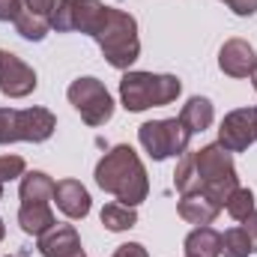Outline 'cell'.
Masks as SVG:
<instances>
[{
	"mask_svg": "<svg viewBox=\"0 0 257 257\" xmlns=\"http://www.w3.org/2000/svg\"><path fill=\"white\" fill-rule=\"evenodd\" d=\"M57 117L48 108H0V144H15V141H27V144H42L54 135Z\"/></svg>",
	"mask_w": 257,
	"mask_h": 257,
	"instance_id": "obj_5",
	"label": "cell"
},
{
	"mask_svg": "<svg viewBox=\"0 0 257 257\" xmlns=\"http://www.w3.org/2000/svg\"><path fill=\"white\" fill-rule=\"evenodd\" d=\"M221 254L224 257H248L251 254V245H248V236H245L242 227H230L221 236Z\"/></svg>",
	"mask_w": 257,
	"mask_h": 257,
	"instance_id": "obj_22",
	"label": "cell"
},
{
	"mask_svg": "<svg viewBox=\"0 0 257 257\" xmlns=\"http://www.w3.org/2000/svg\"><path fill=\"white\" fill-rule=\"evenodd\" d=\"M39 251H42V257H87L81 248L78 230L72 224H54L48 233H42Z\"/></svg>",
	"mask_w": 257,
	"mask_h": 257,
	"instance_id": "obj_12",
	"label": "cell"
},
{
	"mask_svg": "<svg viewBox=\"0 0 257 257\" xmlns=\"http://www.w3.org/2000/svg\"><path fill=\"white\" fill-rule=\"evenodd\" d=\"M3 236H6V227H3V221H0V242H3Z\"/></svg>",
	"mask_w": 257,
	"mask_h": 257,
	"instance_id": "obj_29",
	"label": "cell"
},
{
	"mask_svg": "<svg viewBox=\"0 0 257 257\" xmlns=\"http://www.w3.org/2000/svg\"><path fill=\"white\" fill-rule=\"evenodd\" d=\"M174 186L180 194H206L224 209L227 197L239 189V177L230 153L221 144H209V147H200L197 153H183V162L177 165V174H174Z\"/></svg>",
	"mask_w": 257,
	"mask_h": 257,
	"instance_id": "obj_1",
	"label": "cell"
},
{
	"mask_svg": "<svg viewBox=\"0 0 257 257\" xmlns=\"http://www.w3.org/2000/svg\"><path fill=\"white\" fill-rule=\"evenodd\" d=\"M21 9H24L21 0H0V21H15Z\"/></svg>",
	"mask_w": 257,
	"mask_h": 257,
	"instance_id": "obj_25",
	"label": "cell"
},
{
	"mask_svg": "<svg viewBox=\"0 0 257 257\" xmlns=\"http://www.w3.org/2000/svg\"><path fill=\"white\" fill-rule=\"evenodd\" d=\"M18 224H21V230L27 233V236H42V233H48L54 224H57V218H54V212H51V206L45 203V200H36V203H21V209H18Z\"/></svg>",
	"mask_w": 257,
	"mask_h": 257,
	"instance_id": "obj_15",
	"label": "cell"
},
{
	"mask_svg": "<svg viewBox=\"0 0 257 257\" xmlns=\"http://www.w3.org/2000/svg\"><path fill=\"white\" fill-rule=\"evenodd\" d=\"M183 93V81L177 75H156V72H126L120 78V102L126 111H147L177 102Z\"/></svg>",
	"mask_w": 257,
	"mask_h": 257,
	"instance_id": "obj_3",
	"label": "cell"
},
{
	"mask_svg": "<svg viewBox=\"0 0 257 257\" xmlns=\"http://www.w3.org/2000/svg\"><path fill=\"white\" fill-rule=\"evenodd\" d=\"M96 186L102 192L114 194L126 206L144 203L147 192H150L147 168L128 144H120V147H114L111 153L102 156V162L96 165Z\"/></svg>",
	"mask_w": 257,
	"mask_h": 257,
	"instance_id": "obj_2",
	"label": "cell"
},
{
	"mask_svg": "<svg viewBox=\"0 0 257 257\" xmlns=\"http://www.w3.org/2000/svg\"><path fill=\"white\" fill-rule=\"evenodd\" d=\"M54 203L66 218H87L90 215V192L78 180H60L54 186Z\"/></svg>",
	"mask_w": 257,
	"mask_h": 257,
	"instance_id": "obj_13",
	"label": "cell"
},
{
	"mask_svg": "<svg viewBox=\"0 0 257 257\" xmlns=\"http://www.w3.org/2000/svg\"><path fill=\"white\" fill-rule=\"evenodd\" d=\"M54 180L42 171H30L21 177V203H36V200H54Z\"/></svg>",
	"mask_w": 257,
	"mask_h": 257,
	"instance_id": "obj_18",
	"label": "cell"
},
{
	"mask_svg": "<svg viewBox=\"0 0 257 257\" xmlns=\"http://www.w3.org/2000/svg\"><path fill=\"white\" fill-rule=\"evenodd\" d=\"M242 230H245V236H248L251 254H257V209L248 215V218H242Z\"/></svg>",
	"mask_w": 257,
	"mask_h": 257,
	"instance_id": "obj_26",
	"label": "cell"
},
{
	"mask_svg": "<svg viewBox=\"0 0 257 257\" xmlns=\"http://www.w3.org/2000/svg\"><path fill=\"white\" fill-rule=\"evenodd\" d=\"M251 84H254V90H257V69L251 72Z\"/></svg>",
	"mask_w": 257,
	"mask_h": 257,
	"instance_id": "obj_30",
	"label": "cell"
},
{
	"mask_svg": "<svg viewBox=\"0 0 257 257\" xmlns=\"http://www.w3.org/2000/svg\"><path fill=\"white\" fill-rule=\"evenodd\" d=\"M102 224L111 233H123V230H132L138 224V212H135V206H126V203H105L102 206Z\"/></svg>",
	"mask_w": 257,
	"mask_h": 257,
	"instance_id": "obj_20",
	"label": "cell"
},
{
	"mask_svg": "<svg viewBox=\"0 0 257 257\" xmlns=\"http://www.w3.org/2000/svg\"><path fill=\"white\" fill-rule=\"evenodd\" d=\"M15 24V30L27 39V42H42L45 36H48V30H51V18L48 15H39V12H33V9H21L18 12V18L12 21Z\"/></svg>",
	"mask_w": 257,
	"mask_h": 257,
	"instance_id": "obj_19",
	"label": "cell"
},
{
	"mask_svg": "<svg viewBox=\"0 0 257 257\" xmlns=\"http://www.w3.org/2000/svg\"><path fill=\"white\" fill-rule=\"evenodd\" d=\"M218 144L227 153H245L257 144V108H236L218 126Z\"/></svg>",
	"mask_w": 257,
	"mask_h": 257,
	"instance_id": "obj_9",
	"label": "cell"
},
{
	"mask_svg": "<svg viewBox=\"0 0 257 257\" xmlns=\"http://www.w3.org/2000/svg\"><path fill=\"white\" fill-rule=\"evenodd\" d=\"M186 257H221V233L212 230L209 224L194 227L183 242Z\"/></svg>",
	"mask_w": 257,
	"mask_h": 257,
	"instance_id": "obj_17",
	"label": "cell"
},
{
	"mask_svg": "<svg viewBox=\"0 0 257 257\" xmlns=\"http://www.w3.org/2000/svg\"><path fill=\"white\" fill-rule=\"evenodd\" d=\"M108 6L99 0H57L51 12V27L57 33H87L96 36L105 24Z\"/></svg>",
	"mask_w": 257,
	"mask_h": 257,
	"instance_id": "obj_8",
	"label": "cell"
},
{
	"mask_svg": "<svg viewBox=\"0 0 257 257\" xmlns=\"http://www.w3.org/2000/svg\"><path fill=\"white\" fill-rule=\"evenodd\" d=\"M0 200H3V183H0Z\"/></svg>",
	"mask_w": 257,
	"mask_h": 257,
	"instance_id": "obj_31",
	"label": "cell"
},
{
	"mask_svg": "<svg viewBox=\"0 0 257 257\" xmlns=\"http://www.w3.org/2000/svg\"><path fill=\"white\" fill-rule=\"evenodd\" d=\"M27 9H33V12H39V15H48L51 18V12H54V6H57V0H21Z\"/></svg>",
	"mask_w": 257,
	"mask_h": 257,
	"instance_id": "obj_28",
	"label": "cell"
},
{
	"mask_svg": "<svg viewBox=\"0 0 257 257\" xmlns=\"http://www.w3.org/2000/svg\"><path fill=\"white\" fill-rule=\"evenodd\" d=\"M66 96L87 126H105L114 117V99L99 78H75L69 84Z\"/></svg>",
	"mask_w": 257,
	"mask_h": 257,
	"instance_id": "obj_7",
	"label": "cell"
},
{
	"mask_svg": "<svg viewBox=\"0 0 257 257\" xmlns=\"http://www.w3.org/2000/svg\"><path fill=\"white\" fill-rule=\"evenodd\" d=\"M233 15H239V18H248V15H254L257 12V0H221Z\"/></svg>",
	"mask_w": 257,
	"mask_h": 257,
	"instance_id": "obj_24",
	"label": "cell"
},
{
	"mask_svg": "<svg viewBox=\"0 0 257 257\" xmlns=\"http://www.w3.org/2000/svg\"><path fill=\"white\" fill-rule=\"evenodd\" d=\"M111 257H150V251L141 242H126V245H120Z\"/></svg>",
	"mask_w": 257,
	"mask_h": 257,
	"instance_id": "obj_27",
	"label": "cell"
},
{
	"mask_svg": "<svg viewBox=\"0 0 257 257\" xmlns=\"http://www.w3.org/2000/svg\"><path fill=\"white\" fill-rule=\"evenodd\" d=\"M36 72L24 63L18 54L0 48V93L6 99H24L36 90Z\"/></svg>",
	"mask_w": 257,
	"mask_h": 257,
	"instance_id": "obj_10",
	"label": "cell"
},
{
	"mask_svg": "<svg viewBox=\"0 0 257 257\" xmlns=\"http://www.w3.org/2000/svg\"><path fill=\"white\" fill-rule=\"evenodd\" d=\"M189 128L180 123V117H168V120H150L138 128V141L141 147L150 153V159L165 162V159H177L186 153L189 147Z\"/></svg>",
	"mask_w": 257,
	"mask_h": 257,
	"instance_id": "obj_6",
	"label": "cell"
},
{
	"mask_svg": "<svg viewBox=\"0 0 257 257\" xmlns=\"http://www.w3.org/2000/svg\"><path fill=\"white\" fill-rule=\"evenodd\" d=\"M27 174V165L21 156H0V183H9V180H18Z\"/></svg>",
	"mask_w": 257,
	"mask_h": 257,
	"instance_id": "obj_23",
	"label": "cell"
},
{
	"mask_svg": "<svg viewBox=\"0 0 257 257\" xmlns=\"http://www.w3.org/2000/svg\"><path fill=\"white\" fill-rule=\"evenodd\" d=\"M224 209H227V215H230V218H236V221L248 218V215L254 212V192H251V189H242V186H239L236 192L227 197Z\"/></svg>",
	"mask_w": 257,
	"mask_h": 257,
	"instance_id": "obj_21",
	"label": "cell"
},
{
	"mask_svg": "<svg viewBox=\"0 0 257 257\" xmlns=\"http://www.w3.org/2000/svg\"><path fill=\"white\" fill-rule=\"evenodd\" d=\"M177 212L180 218H186L189 224H212L215 215L221 212V206L215 200H209L206 194L200 192H192V194H180V203H177Z\"/></svg>",
	"mask_w": 257,
	"mask_h": 257,
	"instance_id": "obj_14",
	"label": "cell"
},
{
	"mask_svg": "<svg viewBox=\"0 0 257 257\" xmlns=\"http://www.w3.org/2000/svg\"><path fill=\"white\" fill-rule=\"evenodd\" d=\"M218 69L230 78H251L257 69V54L245 39H227L218 51Z\"/></svg>",
	"mask_w": 257,
	"mask_h": 257,
	"instance_id": "obj_11",
	"label": "cell"
},
{
	"mask_svg": "<svg viewBox=\"0 0 257 257\" xmlns=\"http://www.w3.org/2000/svg\"><path fill=\"white\" fill-rule=\"evenodd\" d=\"M105 54V60L114 66V69H128L141 57V39H138V21L123 12V9H114L108 6V15H105V24L102 30L93 36Z\"/></svg>",
	"mask_w": 257,
	"mask_h": 257,
	"instance_id": "obj_4",
	"label": "cell"
},
{
	"mask_svg": "<svg viewBox=\"0 0 257 257\" xmlns=\"http://www.w3.org/2000/svg\"><path fill=\"white\" fill-rule=\"evenodd\" d=\"M215 120V108L206 96H192L183 111H180V123L189 128V135H197V132H206Z\"/></svg>",
	"mask_w": 257,
	"mask_h": 257,
	"instance_id": "obj_16",
	"label": "cell"
}]
</instances>
